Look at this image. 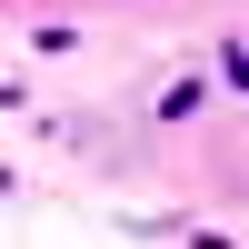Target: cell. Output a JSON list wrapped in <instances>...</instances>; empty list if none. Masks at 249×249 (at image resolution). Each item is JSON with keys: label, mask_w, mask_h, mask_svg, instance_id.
<instances>
[]
</instances>
